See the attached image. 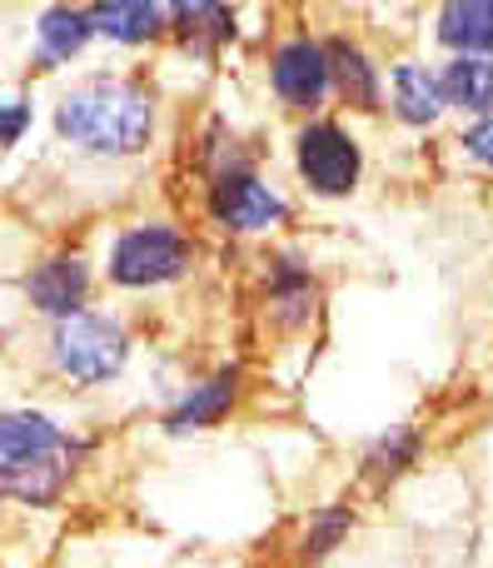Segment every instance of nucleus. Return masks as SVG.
<instances>
[{
  "label": "nucleus",
  "mask_w": 493,
  "mask_h": 568,
  "mask_svg": "<svg viewBox=\"0 0 493 568\" xmlns=\"http://www.w3.org/2000/svg\"><path fill=\"white\" fill-rule=\"evenodd\" d=\"M55 140L80 155L95 160H135L155 145L160 105L155 90L140 75H120V70H95L65 85L50 110Z\"/></svg>",
  "instance_id": "nucleus-1"
},
{
  "label": "nucleus",
  "mask_w": 493,
  "mask_h": 568,
  "mask_svg": "<svg viewBox=\"0 0 493 568\" xmlns=\"http://www.w3.org/2000/svg\"><path fill=\"white\" fill-rule=\"evenodd\" d=\"M130 349H135L130 324L110 310H80L70 320H55L45 339L50 369L65 384H75V389H105V384H115L130 364Z\"/></svg>",
  "instance_id": "nucleus-2"
},
{
  "label": "nucleus",
  "mask_w": 493,
  "mask_h": 568,
  "mask_svg": "<svg viewBox=\"0 0 493 568\" xmlns=\"http://www.w3.org/2000/svg\"><path fill=\"white\" fill-rule=\"evenodd\" d=\"M195 235L179 230L175 220H135L125 225L105 250V280L115 290L130 294H150V290H170L195 270Z\"/></svg>",
  "instance_id": "nucleus-3"
},
{
  "label": "nucleus",
  "mask_w": 493,
  "mask_h": 568,
  "mask_svg": "<svg viewBox=\"0 0 493 568\" xmlns=\"http://www.w3.org/2000/svg\"><path fill=\"white\" fill-rule=\"evenodd\" d=\"M205 220L235 240L275 235L279 225H289V200L255 165H229L205 180Z\"/></svg>",
  "instance_id": "nucleus-4"
},
{
  "label": "nucleus",
  "mask_w": 493,
  "mask_h": 568,
  "mask_svg": "<svg viewBox=\"0 0 493 568\" xmlns=\"http://www.w3.org/2000/svg\"><path fill=\"white\" fill-rule=\"evenodd\" d=\"M295 175L305 180L309 195L345 200L359 190L364 175V150L339 120H305L295 130Z\"/></svg>",
  "instance_id": "nucleus-5"
},
{
  "label": "nucleus",
  "mask_w": 493,
  "mask_h": 568,
  "mask_svg": "<svg viewBox=\"0 0 493 568\" xmlns=\"http://www.w3.org/2000/svg\"><path fill=\"white\" fill-rule=\"evenodd\" d=\"M239 399H245V364H215L209 374H199L195 384L179 389V399L160 414V429L170 439H195V434H209L215 424H225Z\"/></svg>",
  "instance_id": "nucleus-6"
},
{
  "label": "nucleus",
  "mask_w": 493,
  "mask_h": 568,
  "mask_svg": "<svg viewBox=\"0 0 493 568\" xmlns=\"http://www.w3.org/2000/svg\"><path fill=\"white\" fill-rule=\"evenodd\" d=\"M269 90L285 110L295 115H315L329 95V55L325 40L315 36H289L269 50Z\"/></svg>",
  "instance_id": "nucleus-7"
},
{
  "label": "nucleus",
  "mask_w": 493,
  "mask_h": 568,
  "mask_svg": "<svg viewBox=\"0 0 493 568\" xmlns=\"http://www.w3.org/2000/svg\"><path fill=\"white\" fill-rule=\"evenodd\" d=\"M90 294H95V270L80 250H55L40 265H30L25 275V304L35 314H45L50 324L90 310Z\"/></svg>",
  "instance_id": "nucleus-8"
},
{
  "label": "nucleus",
  "mask_w": 493,
  "mask_h": 568,
  "mask_svg": "<svg viewBox=\"0 0 493 568\" xmlns=\"http://www.w3.org/2000/svg\"><path fill=\"white\" fill-rule=\"evenodd\" d=\"M95 449L70 424H60L45 409H0V464H35V459H85Z\"/></svg>",
  "instance_id": "nucleus-9"
},
{
  "label": "nucleus",
  "mask_w": 493,
  "mask_h": 568,
  "mask_svg": "<svg viewBox=\"0 0 493 568\" xmlns=\"http://www.w3.org/2000/svg\"><path fill=\"white\" fill-rule=\"evenodd\" d=\"M265 310L279 329H309L319 310V284L299 255H275L265 260Z\"/></svg>",
  "instance_id": "nucleus-10"
},
{
  "label": "nucleus",
  "mask_w": 493,
  "mask_h": 568,
  "mask_svg": "<svg viewBox=\"0 0 493 568\" xmlns=\"http://www.w3.org/2000/svg\"><path fill=\"white\" fill-rule=\"evenodd\" d=\"M30 36H35V70H60L85 55L95 26H90L85 6H45L30 20Z\"/></svg>",
  "instance_id": "nucleus-11"
},
{
  "label": "nucleus",
  "mask_w": 493,
  "mask_h": 568,
  "mask_svg": "<svg viewBox=\"0 0 493 568\" xmlns=\"http://www.w3.org/2000/svg\"><path fill=\"white\" fill-rule=\"evenodd\" d=\"M325 55H329V90H339V100L349 110L374 115L384 105V75L369 60V50L349 36H335V40H325Z\"/></svg>",
  "instance_id": "nucleus-12"
},
{
  "label": "nucleus",
  "mask_w": 493,
  "mask_h": 568,
  "mask_svg": "<svg viewBox=\"0 0 493 568\" xmlns=\"http://www.w3.org/2000/svg\"><path fill=\"white\" fill-rule=\"evenodd\" d=\"M90 26H95V40L140 50L170 36V6H160V0H105V6H90Z\"/></svg>",
  "instance_id": "nucleus-13"
},
{
  "label": "nucleus",
  "mask_w": 493,
  "mask_h": 568,
  "mask_svg": "<svg viewBox=\"0 0 493 568\" xmlns=\"http://www.w3.org/2000/svg\"><path fill=\"white\" fill-rule=\"evenodd\" d=\"M75 454L65 459H35V464H0V499L20 504V509H50L65 499L70 479H75Z\"/></svg>",
  "instance_id": "nucleus-14"
},
{
  "label": "nucleus",
  "mask_w": 493,
  "mask_h": 568,
  "mask_svg": "<svg viewBox=\"0 0 493 568\" xmlns=\"http://www.w3.org/2000/svg\"><path fill=\"white\" fill-rule=\"evenodd\" d=\"M439 95L444 110L493 115V55H454L439 70Z\"/></svg>",
  "instance_id": "nucleus-15"
},
{
  "label": "nucleus",
  "mask_w": 493,
  "mask_h": 568,
  "mask_svg": "<svg viewBox=\"0 0 493 568\" xmlns=\"http://www.w3.org/2000/svg\"><path fill=\"white\" fill-rule=\"evenodd\" d=\"M389 90H394V115L414 130H429L439 115H444V95H439V75L419 60H399L394 75H389Z\"/></svg>",
  "instance_id": "nucleus-16"
},
{
  "label": "nucleus",
  "mask_w": 493,
  "mask_h": 568,
  "mask_svg": "<svg viewBox=\"0 0 493 568\" xmlns=\"http://www.w3.org/2000/svg\"><path fill=\"white\" fill-rule=\"evenodd\" d=\"M235 10L229 6H205V0H189V6H170V36L185 40L199 55H215L235 40Z\"/></svg>",
  "instance_id": "nucleus-17"
},
{
  "label": "nucleus",
  "mask_w": 493,
  "mask_h": 568,
  "mask_svg": "<svg viewBox=\"0 0 493 568\" xmlns=\"http://www.w3.org/2000/svg\"><path fill=\"white\" fill-rule=\"evenodd\" d=\"M439 45L454 55H493V0H454L439 10Z\"/></svg>",
  "instance_id": "nucleus-18"
},
{
  "label": "nucleus",
  "mask_w": 493,
  "mask_h": 568,
  "mask_svg": "<svg viewBox=\"0 0 493 568\" xmlns=\"http://www.w3.org/2000/svg\"><path fill=\"white\" fill-rule=\"evenodd\" d=\"M349 529H355V509H345V504H325V509H319L315 519L305 524V539H299V559H305V564L329 559V554H335L339 544L349 539Z\"/></svg>",
  "instance_id": "nucleus-19"
},
{
  "label": "nucleus",
  "mask_w": 493,
  "mask_h": 568,
  "mask_svg": "<svg viewBox=\"0 0 493 568\" xmlns=\"http://www.w3.org/2000/svg\"><path fill=\"white\" fill-rule=\"evenodd\" d=\"M414 454H419V429H394V434H384V439L369 449V459H364V474L369 479H394V474H404L409 464H414Z\"/></svg>",
  "instance_id": "nucleus-20"
},
{
  "label": "nucleus",
  "mask_w": 493,
  "mask_h": 568,
  "mask_svg": "<svg viewBox=\"0 0 493 568\" xmlns=\"http://www.w3.org/2000/svg\"><path fill=\"white\" fill-rule=\"evenodd\" d=\"M30 125H35V100H30L25 90L0 85V150L20 145V140L30 135Z\"/></svg>",
  "instance_id": "nucleus-21"
},
{
  "label": "nucleus",
  "mask_w": 493,
  "mask_h": 568,
  "mask_svg": "<svg viewBox=\"0 0 493 568\" xmlns=\"http://www.w3.org/2000/svg\"><path fill=\"white\" fill-rule=\"evenodd\" d=\"M459 145H464L469 155L479 160V165H489V170H493V115H484V120H479V125H469Z\"/></svg>",
  "instance_id": "nucleus-22"
}]
</instances>
